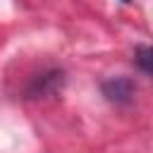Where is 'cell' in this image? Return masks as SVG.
<instances>
[{
    "mask_svg": "<svg viewBox=\"0 0 153 153\" xmlns=\"http://www.w3.org/2000/svg\"><path fill=\"white\" fill-rule=\"evenodd\" d=\"M103 96L110 103H129L134 96V81L129 76H112L103 81Z\"/></svg>",
    "mask_w": 153,
    "mask_h": 153,
    "instance_id": "6da1fadb",
    "label": "cell"
},
{
    "mask_svg": "<svg viewBox=\"0 0 153 153\" xmlns=\"http://www.w3.org/2000/svg\"><path fill=\"white\" fill-rule=\"evenodd\" d=\"M134 57H136L139 67H141L146 74H151V48H148V45H139L136 53H134Z\"/></svg>",
    "mask_w": 153,
    "mask_h": 153,
    "instance_id": "7a4b0ae2",
    "label": "cell"
},
{
    "mask_svg": "<svg viewBox=\"0 0 153 153\" xmlns=\"http://www.w3.org/2000/svg\"><path fill=\"white\" fill-rule=\"evenodd\" d=\"M122 2H129V0H122Z\"/></svg>",
    "mask_w": 153,
    "mask_h": 153,
    "instance_id": "3957f363",
    "label": "cell"
}]
</instances>
